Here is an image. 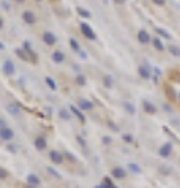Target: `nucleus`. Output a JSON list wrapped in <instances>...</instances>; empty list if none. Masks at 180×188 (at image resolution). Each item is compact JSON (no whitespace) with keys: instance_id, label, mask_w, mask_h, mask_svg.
Here are the masks:
<instances>
[{"instance_id":"f257e3e1","label":"nucleus","mask_w":180,"mask_h":188,"mask_svg":"<svg viewBox=\"0 0 180 188\" xmlns=\"http://www.w3.org/2000/svg\"><path fill=\"white\" fill-rule=\"evenodd\" d=\"M161 92L166 101L177 111H180V65L171 68L161 82Z\"/></svg>"}]
</instances>
